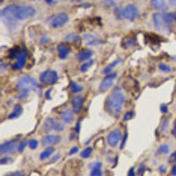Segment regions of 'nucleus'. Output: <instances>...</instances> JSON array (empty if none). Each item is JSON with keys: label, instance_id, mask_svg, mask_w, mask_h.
Returning <instances> with one entry per match:
<instances>
[{"label": "nucleus", "instance_id": "50", "mask_svg": "<svg viewBox=\"0 0 176 176\" xmlns=\"http://www.w3.org/2000/svg\"><path fill=\"white\" fill-rule=\"evenodd\" d=\"M31 1H37V0H31Z\"/></svg>", "mask_w": 176, "mask_h": 176}, {"label": "nucleus", "instance_id": "8", "mask_svg": "<svg viewBox=\"0 0 176 176\" xmlns=\"http://www.w3.org/2000/svg\"><path fill=\"white\" fill-rule=\"evenodd\" d=\"M122 132L119 129H115L111 131L107 136V141L108 145L113 148L115 147L118 144V143L120 142V139H122Z\"/></svg>", "mask_w": 176, "mask_h": 176}, {"label": "nucleus", "instance_id": "30", "mask_svg": "<svg viewBox=\"0 0 176 176\" xmlns=\"http://www.w3.org/2000/svg\"><path fill=\"white\" fill-rule=\"evenodd\" d=\"M65 40L68 42H71V41H77L79 40V37L78 35H74V34H69L65 38Z\"/></svg>", "mask_w": 176, "mask_h": 176}, {"label": "nucleus", "instance_id": "43", "mask_svg": "<svg viewBox=\"0 0 176 176\" xmlns=\"http://www.w3.org/2000/svg\"><path fill=\"white\" fill-rule=\"evenodd\" d=\"M170 4L172 6L176 8V0H170Z\"/></svg>", "mask_w": 176, "mask_h": 176}, {"label": "nucleus", "instance_id": "11", "mask_svg": "<svg viewBox=\"0 0 176 176\" xmlns=\"http://www.w3.org/2000/svg\"><path fill=\"white\" fill-rule=\"evenodd\" d=\"M17 146V142L15 140H11L2 144L0 147V153L1 155L6 153H13L15 151Z\"/></svg>", "mask_w": 176, "mask_h": 176}, {"label": "nucleus", "instance_id": "34", "mask_svg": "<svg viewBox=\"0 0 176 176\" xmlns=\"http://www.w3.org/2000/svg\"><path fill=\"white\" fill-rule=\"evenodd\" d=\"M78 151H79V149H78V146H74V147H73L72 149H71V151H69L68 155H74V154H76V153H78Z\"/></svg>", "mask_w": 176, "mask_h": 176}, {"label": "nucleus", "instance_id": "13", "mask_svg": "<svg viewBox=\"0 0 176 176\" xmlns=\"http://www.w3.org/2000/svg\"><path fill=\"white\" fill-rule=\"evenodd\" d=\"M71 103H72L73 108L75 113H79L84 105V99L81 96H77L73 98Z\"/></svg>", "mask_w": 176, "mask_h": 176}, {"label": "nucleus", "instance_id": "20", "mask_svg": "<svg viewBox=\"0 0 176 176\" xmlns=\"http://www.w3.org/2000/svg\"><path fill=\"white\" fill-rule=\"evenodd\" d=\"M22 113H23L22 107H21L20 105H19V104H17V105H15V107H14L13 113L9 115V119H13L19 117V116L22 114Z\"/></svg>", "mask_w": 176, "mask_h": 176}, {"label": "nucleus", "instance_id": "38", "mask_svg": "<svg viewBox=\"0 0 176 176\" xmlns=\"http://www.w3.org/2000/svg\"><path fill=\"white\" fill-rule=\"evenodd\" d=\"M159 170L162 173H165L166 171H167V167L164 165H161L159 167Z\"/></svg>", "mask_w": 176, "mask_h": 176}, {"label": "nucleus", "instance_id": "17", "mask_svg": "<svg viewBox=\"0 0 176 176\" xmlns=\"http://www.w3.org/2000/svg\"><path fill=\"white\" fill-rule=\"evenodd\" d=\"M57 122L55 121V119L52 117H48L45 120L44 123H43V130L46 132H49L52 130L55 129V124Z\"/></svg>", "mask_w": 176, "mask_h": 176}, {"label": "nucleus", "instance_id": "45", "mask_svg": "<svg viewBox=\"0 0 176 176\" xmlns=\"http://www.w3.org/2000/svg\"><path fill=\"white\" fill-rule=\"evenodd\" d=\"M172 175L173 176L176 175V165L174 166L173 169H172Z\"/></svg>", "mask_w": 176, "mask_h": 176}, {"label": "nucleus", "instance_id": "19", "mask_svg": "<svg viewBox=\"0 0 176 176\" xmlns=\"http://www.w3.org/2000/svg\"><path fill=\"white\" fill-rule=\"evenodd\" d=\"M152 5L157 10L164 11L167 9V5L165 0H151Z\"/></svg>", "mask_w": 176, "mask_h": 176}, {"label": "nucleus", "instance_id": "36", "mask_svg": "<svg viewBox=\"0 0 176 176\" xmlns=\"http://www.w3.org/2000/svg\"><path fill=\"white\" fill-rule=\"evenodd\" d=\"M60 156H61V155L60 153H57V154H56V155H55L54 157H53L52 159H51V162H56L57 160H58L59 159H60Z\"/></svg>", "mask_w": 176, "mask_h": 176}, {"label": "nucleus", "instance_id": "4", "mask_svg": "<svg viewBox=\"0 0 176 176\" xmlns=\"http://www.w3.org/2000/svg\"><path fill=\"white\" fill-rule=\"evenodd\" d=\"M17 86L19 90L21 92L19 95V98L20 99L27 97L29 92L31 91L38 92L39 89H40V87L36 81L29 76H25L21 78L17 82Z\"/></svg>", "mask_w": 176, "mask_h": 176}, {"label": "nucleus", "instance_id": "1", "mask_svg": "<svg viewBox=\"0 0 176 176\" xmlns=\"http://www.w3.org/2000/svg\"><path fill=\"white\" fill-rule=\"evenodd\" d=\"M35 13V9L31 6L12 4L1 10V17L5 22L24 20L33 17Z\"/></svg>", "mask_w": 176, "mask_h": 176}, {"label": "nucleus", "instance_id": "24", "mask_svg": "<svg viewBox=\"0 0 176 176\" xmlns=\"http://www.w3.org/2000/svg\"><path fill=\"white\" fill-rule=\"evenodd\" d=\"M120 59H117V60H115V61H114L112 63H110V65H108L107 66V67L104 68V69L103 70V72L106 73V74L108 73L110 70H111L112 69H113V68L115 67L117 65H118V64L120 63Z\"/></svg>", "mask_w": 176, "mask_h": 176}, {"label": "nucleus", "instance_id": "42", "mask_svg": "<svg viewBox=\"0 0 176 176\" xmlns=\"http://www.w3.org/2000/svg\"><path fill=\"white\" fill-rule=\"evenodd\" d=\"M76 131L78 133H80V122L79 121L78 123L76 124Z\"/></svg>", "mask_w": 176, "mask_h": 176}, {"label": "nucleus", "instance_id": "39", "mask_svg": "<svg viewBox=\"0 0 176 176\" xmlns=\"http://www.w3.org/2000/svg\"><path fill=\"white\" fill-rule=\"evenodd\" d=\"M9 158L8 157H4V158H2V159H1V164H6L9 162Z\"/></svg>", "mask_w": 176, "mask_h": 176}, {"label": "nucleus", "instance_id": "2", "mask_svg": "<svg viewBox=\"0 0 176 176\" xmlns=\"http://www.w3.org/2000/svg\"><path fill=\"white\" fill-rule=\"evenodd\" d=\"M124 103V94L120 88L117 87L108 97L106 101V107L111 115H118L121 113Z\"/></svg>", "mask_w": 176, "mask_h": 176}, {"label": "nucleus", "instance_id": "18", "mask_svg": "<svg viewBox=\"0 0 176 176\" xmlns=\"http://www.w3.org/2000/svg\"><path fill=\"white\" fill-rule=\"evenodd\" d=\"M92 55H93V52L90 51V50L84 49L79 52L76 56V58L77 59L79 60V61H86V60L89 59L92 56Z\"/></svg>", "mask_w": 176, "mask_h": 176}, {"label": "nucleus", "instance_id": "9", "mask_svg": "<svg viewBox=\"0 0 176 176\" xmlns=\"http://www.w3.org/2000/svg\"><path fill=\"white\" fill-rule=\"evenodd\" d=\"M138 15V9L134 5H128L122 11V15L128 20H133Z\"/></svg>", "mask_w": 176, "mask_h": 176}, {"label": "nucleus", "instance_id": "21", "mask_svg": "<svg viewBox=\"0 0 176 176\" xmlns=\"http://www.w3.org/2000/svg\"><path fill=\"white\" fill-rule=\"evenodd\" d=\"M55 151V149L53 147H48L44 150V151L41 152L40 153V155H39V159L40 160L43 161L45 159L48 158L50 156L52 155V154L54 153Z\"/></svg>", "mask_w": 176, "mask_h": 176}, {"label": "nucleus", "instance_id": "49", "mask_svg": "<svg viewBox=\"0 0 176 176\" xmlns=\"http://www.w3.org/2000/svg\"><path fill=\"white\" fill-rule=\"evenodd\" d=\"M71 1H74V2H76V1H81V0H71Z\"/></svg>", "mask_w": 176, "mask_h": 176}, {"label": "nucleus", "instance_id": "22", "mask_svg": "<svg viewBox=\"0 0 176 176\" xmlns=\"http://www.w3.org/2000/svg\"><path fill=\"white\" fill-rule=\"evenodd\" d=\"M93 149L91 147H87L82 151V153H80V156L84 159H86V158H88L91 155Z\"/></svg>", "mask_w": 176, "mask_h": 176}, {"label": "nucleus", "instance_id": "47", "mask_svg": "<svg viewBox=\"0 0 176 176\" xmlns=\"http://www.w3.org/2000/svg\"><path fill=\"white\" fill-rule=\"evenodd\" d=\"M171 157L173 158V159H174V160H175V163H176V152H175V153H173V154H172Z\"/></svg>", "mask_w": 176, "mask_h": 176}, {"label": "nucleus", "instance_id": "29", "mask_svg": "<svg viewBox=\"0 0 176 176\" xmlns=\"http://www.w3.org/2000/svg\"><path fill=\"white\" fill-rule=\"evenodd\" d=\"M160 69L161 71H164V72L166 73H169L171 72V68L169 67V66H168L167 65H165V64H161V65H160L159 66Z\"/></svg>", "mask_w": 176, "mask_h": 176}, {"label": "nucleus", "instance_id": "44", "mask_svg": "<svg viewBox=\"0 0 176 176\" xmlns=\"http://www.w3.org/2000/svg\"><path fill=\"white\" fill-rule=\"evenodd\" d=\"M144 165H142V166H141V167H140V168L139 169H138V175H140V173H142V172H143V171H144Z\"/></svg>", "mask_w": 176, "mask_h": 176}, {"label": "nucleus", "instance_id": "12", "mask_svg": "<svg viewBox=\"0 0 176 176\" xmlns=\"http://www.w3.org/2000/svg\"><path fill=\"white\" fill-rule=\"evenodd\" d=\"M61 140V137L57 135H48L41 139V144L45 146L57 144Z\"/></svg>", "mask_w": 176, "mask_h": 176}, {"label": "nucleus", "instance_id": "6", "mask_svg": "<svg viewBox=\"0 0 176 176\" xmlns=\"http://www.w3.org/2000/svg\"><path fill=\"white\" fill-rule=\"evenodd\" d=\"M68 20V17L66 14L61 13L57 15L51 16L46 19V25L53 29H58L66 25Z\"/></svg>", "mask_w": 176, "mask_h": 176}, {"label": "nucleus", "instance_id": "16", "mask_svg": "<svg viewBox=\"0 0 176 176\" xmlns=\"http://www.w3.org/2000/svg\"><path fill=\"white\" fill-rule=\"evenodd\" d=\"M57 50L59 52V57L61 59L66 58L71 51L70 48L68 46L64 45V44H60L57 46Z\"/></svg>", "mask_w": 176, "mask_h": 176}, {"label": "nucleus", "instance_id": "27", "mask_svg": "<svg viewBox=\"0 0 176 176\" xmlns=\"http://www.w3.org/2000/svg\"><path fill=\"white\" fill-rule=\"evenodd\" d=\"M169 119H166L165 120H164V121L162 122V124L161 126L162 132V133H166L168 128H169Z\"/></svg>", "mask_w": 176, "mask_h": 176}, {"label": "nucleus", "instance_id": "23", "mask_svg": "<svg viewBox=\"0 0 176 176\" xmlns=\"http://www.w3.org/2000/svg\"><path fill=\"white\" fill-rule=\"evenodd\" d=\"M71 90H72L73 92H74V93L80 92L81 91L83 90L82 86L79 85L78 84L75 83V82H71Z\"/></svg>", "mask_w": 176, "mask_h": 176}, {"label": "nucleus", "instance_id": "5", "mask_svg": "<svg viewBox=\"0 0 176 176\" xmlns=\"http://www.w3.org/2000/svg\"><path fill=\"white\" fill-rule=\"evenodd\" d=\"M12 56L16 59V63L13 64V69L14 70L22 69L26 63L27 51L25 49L19 48L14 49L12 52Z\"/></svg>", "mask_w": 176, "mask_h": 176}, {"label": "nucleus", "instance_id": "35", "mask_svg": "<svg viewBox=\"0 0 176 176\" xmlns=\"http://www.w3.org/2000/svg\"><path fill=\"white\" fill-rule=\"evenodd\" d=\"M127 136H128V134H127V133H126L125 135H124V136L123 140H122V144H121V149H123L124 147V146H125L126 139H127Z\"/></svg>", "mask_w": 176, "mask_h": 176}, {"label": "nucleus", "instance_id": "25", "mask_svg": "<svg viewBox=\"0 0 176 176\" xmlns=\"http://www.w3.org/2000/svg\"><path fill=\"white\" fill-rule=\"evenodd\" d=\"M93 63H94L93 60H89V61H87L86 63L83 64V65L81 66V68H80L81 71H82V72H86L87 70L89 69V68L93 65Z\"/></svg>", "mask_w": 176, "mask_h": 176}, {"label": "nucleus", "instance_id": "10", "mask_svg": "<svg viewBox=\"0 0 176 176\" xmlns=\"http://www.w3.org/2000/svg\"><path fill=\"white\" fill-rule=\"evenodd\" d=\"M116 74H110L106 76L104 79L102 80V83L100 84V89L101 92H106L109 88H110L113 85L114 79H115Z\"/></svg>", "mask_w": 176, "mask_h": 176}, {"label": "nucleus", "instance_id": "41", "mask_svg": "<svg viewBox=\"0 0 176 176\" xmlns=\"http://www.w3.org/2000/svg\"><path fill=\"white\" fill-rule=\"evenodd\" d=\"M161 110H162V113H167L168 109H167V106H166L165 105H162V106H161Z\"/></svg>", "mask_w": 176, "mask_h": 176}, {"label": "nucleus", "instance_id": "31", "mask_svg": "<svg viewBox=\"0 0 176 176\" xmlns=\"http://www.w3.org/2000/svg\"><path fill=\"white\" fill-rule=\"evenodd\" d=\"M27 144H29V141H24L19 144L18 147H17V150H18L19 153H21V152L24 151V150L25 147L26 146Z\"/></svg>", "mask_w": 176, "mask_h": 176}, {"label": "nucleus", "instance_id": "14", "mask_svg": "<svg viewBox=\"0 0 176 176\" xmlns=\"http://www.w3.org/2000/svg\"><path fill=\"white\" fill-rule=\"evenodd\" d=\"M61 117L66 124H70L74 120V115H73V111L70 109L64 110V111L61 113Z\"/></svg>", "mask_w": 176, "mask_h": 176}, {"label": "nucleus", "instance_id": "48", "mask_svg": "<svg viewBox=\"0 0 176 176\" xmlns=\"http://www.w3.org/2000/svg\"><path fill=\"white\" fill-rule=\"evenodd\" d=\"M48 4H51L53 1V0H45Z\"/></svg>", "mask_w": 176, "mask_h": 176}, {"label": "nucleus", "instance_id": "3", "mask_svg": "<svg viewBox=\"0 0 176 176\" xmlns=\"http://www.w3.org/2000/svg\"><path fill=\"white\" fill-rule=\"evenodd\" d=\"M153 24L155 29L163 33L171 32L172 25L176 20V15L174 13H155L153 15Z\"/></svg>", "mask_w": 176, "mask_h": 176}, {"label": "nucleus", "instance_id": "32", "mask_svg": "<svg viewBox=\"0 0 176 176\" xmlns=\"http://www.w3.org/2000/svg\"><path fill=\"white\" fill-rule=\"evenodd\" d=\"M134 115V113L133 112H128L124 115V121H128V120H130V119H132Z\"/></svg>", "mask_w": 176, "mask_h": 176}, {"label": "nucleus", "instance_id": "28", "mask_svg": "<svg viewBox=\"0 0 176 176\" xmlns=\"http://www.w3.org/2000/svg\"><path fill=\"white\" fill-rule=\"evenodd\" d=\"M29 146L31 150H35L38 146V141L36 139H31L29 141Z\"/></svg>", "mask_w": 176, "mask_h": 176}, {"label": "nucleus", "instance_id": "46", "mask_svg": "<svg viewBox=\"0 0 176 176\" xmlns=\"http://www.w3.org/2000/svg\"><path fill=\"white\" fill-rule=\"evenodd\" d=\"M173 135L175 136V137L176 138V123L175 124V126H174V128H173Z\"/></svg>", "mask_w": 176, "mask_h": 176}, {"label": "nucleus", "instance_id": "37", "mask_svg": "<svg viewBox=\"0 0 176 176\" xmlns=\"http://www.w3.org/2000/svg\"><path fill=\"white\" fill-rule=\"evenodd\" d=\"M8 176H24V174L21 172H15V173H12Z\"/></svg>", "mask_w": 176, "mask_h": 176}, {"label": "nucleus", "instance_id": "40", "mask_svg": "<svg viewBox=\"0 0 176 176\" xmlns=\"http://www.w3.org/2000/svg\"><path fill=\"white\" fill-rule=\"evenodd\" d=\"M128 176H135V171H134L133 168H131V169L129 170V171H128Z\"/></svg>", "mask_w": 176, "mask_h": 176}, {"label": "nucleus", "instance_id": "7", "mask_svg": "<svg viewBox=\"0 0 176 176\" xmlns=\"http://www.w3.org/2000/svg\"><path fill=\"white\" fill-rule=\"evenodd\" d=\"M39 79L43 83L48 84V85H53L57 82L58 75L54 70H46L41 74Z\"/></svg>", "mask_w": 176, "mask_h": 176}, {"label": "nucleus", "instance_id": "26", "mask_svg": "<svg viewBox=\"0 0 176 176\" xmlns=\"http://www.w3.org/2000/svg\"><path fill=\"white\" fill-rule=\"evenodd\" d=\"M169 152V147L167 144L161 145L158 149V153L160 154H167Z\"/></svg>", "mask_w": 176, "mask_h": 176}, {"label": "nucleus", "instance_id": "15", "mask_svg": "<svg viewBox=\"0 0 176 176\" xmlns=\"http://www.w3.org/2000/svg\"><path fill=\"white\" fill-rule=\"evenodd\" d=\"M102 163L100 162H96L91 163L89 164V167L91 169L90 171V176H101L102 175V171H101V168H102Z\"/></svg>", "mask_w": 176, "mask_h": 176}, {"label": "nucleus", "instance_id": "33", "mask_svg": "<svg viewBox=\"0 0 176 176\" xmlns=\"http://www.w3.org/2000/svg\"><path fill=\"white\" fill-rule=\"evenodd\" d=\"M64 126H63L62 123H58V122H57L56 124H55V131H59V132H61L63 130H64Z\"/></svg>", "mask_w": 176, "mask_h": 176}]
</instances>
